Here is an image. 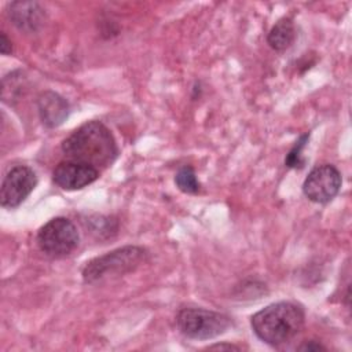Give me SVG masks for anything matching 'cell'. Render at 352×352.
Listing matches in <instances>:
<instances>
[{
	"mask_svg": "<svg viewBox=\"0 0 352 352\" xmlns=\"http://www.w3.org/2000/svg\"><path fill=\"white\" fill-rule=\"evenodd\" d=\"M62 151L67 160L98 170L110 166L118 155L114 136L100 121H88L78 126L62 142Z\"/></svg>",
	"mask_w": 352,
	"mask_h": 352,
	"instance_id": "cell-1",
	"label": "cell"
},
{
	"mask_svg": "<svg viewBox=\"0 0 352 352\" xmlns=\"http://www.w3.org/2000/svg\"><path fill=\"white\" fill-rule=\"evenodd\" d=\"M304 309L290 301L267 305L250 319L253 333L265 344L278 346L294 338L304 326Z\"/></svg>",
	"mask_w": 352,
	"mask_h": 352,
	"instance_id": "cell-2",
	"label": "cell"
},
{
	"mask_svg": "<svg viewBox=\"0 0 352 352\" xmlns=\"http://www.w3.org/2000/svg\"><path fill=\"white\" fill-rule=\"evenodd\" d=\"M147 250L142 246H124L88 261L82 268V280L96 283L103 279L124 275L136 270L147 258Z\"/></svg>",
	"mask_w": 352,
	"mask_h": 352,
	"instance_id": "cell-3",
	"label": "cell"
},
{
	"mask_svg": "<svg viewBox=\"0 0 352 352\" xmlns=\"http://www.w3.org/2000/svg\"><path fill=\"white\" fill-rule=\"evenodd\" d=\"M180 333L192 340H209L226 333L231 319L220 312L204 308H183L176 316Z\"/></svg>",
	"mask_w": 352,
	"mask_h": 352,
	"instance_id": "cell-4",
	"label": "cell"
},
{
	"mask_svg": "<svg viewBox=\"0 0 352 352\" xmlns=\"http://www.w3.org/2000/svg\"><path fill=\"white\" fill-rule=\"evenodd\" d=\"M80 242L77 227L66 217H54L37 232L38 249L48 257L69 256Z\"/></svg>",
	"mask_w": 352,
	"mask_h": 352,
	"instance_id": "cell-5",
	"label": "cell"
},
{
	"mask_svg": "<svg viewBox=\"0 0 352 352\" xmlns=\"http://www.w3.org/2000/svg\"><path fill=\"white\" fill-rule=\"evenodd\" d=\"M342 177L340 170L330 164L315 166L302 183L304 195L315 204H329L340 191Z\"/></svg>",
	"mask_w": 352,
	"mask_h": 352,
	"instance_id": "cell-6",
	"label": "cell"
},
{
	"mask_svg": "<svg viewBox=\"0 0 352 352\" xmlns=\"http://www.w3.org/2000/svg\"><path fill=\"white\" fill-rule=\"evenodd\" d=\"M37 176L34 170L26 165H16L11 168L1 183L0 204L3 208L14 209L19 206L34 190Z\"/></svg>",
	"mask_w": 352,
	"mask_h": 352,
	"instance_id": "cell-7",
	"label": "cell"
},
{
	"mask_svg": "<svg viewBox=\"0 0 352 352\" xmlns=\"http://www.w3.org/2000/svg\"><path fill=\"white\" fill-rule=\"evenodd\" d=\"M99 177V170L81 164L76 161H60L54 172H52V180L54 183L67 191H74V190H81L91 183H94Z\"/></svg>",
	"mask_w": 352,
	"mask_h": 352,
	"instance_id": "cell-8",
	"label": "cell"
},
{
	"mask_svg": "<svg viewBox=\"0 0 352 352\" xmlns=\"http://www.w3.org/2000/svg\"><path fill=\"white\" fill-rule=\"evenodd\" d=\"M36 103L40 120L47 128H56L69 117V102L54 91L41 92Z\"/></svg>",
	"mask_w": 352,
	"mask_h": 352,
	"instance_id": "cell-9",
	"label": "cell"
},
{
	"mask_svg": "<svg viewBox=\"0 0 352 352\" xmlns=\"http://www.w3.org/2000/svg\"><path fill=\"white\" fill-rule=\"evenodd\" d=\"M8 18L22 32H36L44 22V11L36 1H14L8 4Z\"/></svg>",
	"mask_w": 352,
	"mask_h": 352,
	"instance_id": "cell-10",
	"label": "cell"
},
{
	"mask_svg": "<svg viewBox=\"0 0 352 352\" xmlns=\"http://www.w3.org/2000/svg\"><path fill=\"white\" fill-rule=\"evenodd\" d=\"M296 38V30H294V23L292 18L283 16L280 18L268 32L267 34V41L270 47L275 51H286L290 48Z\"/></svg>",
	"mask_w": 352,
	"mask_h": 352,
	"instance_id": "cell-11",
	"label": "cell"
},
{
	"mask_svg": "<svg viewBox=\"0 0 352 352\" xmlns=\"http://www.w3.org/2000/svg\"><path fill=\"white\" fill-rule=\"evenodd\" d=\"M175 184L180 191L186 194H197L201 187L195 170L190 165H184L177 170V173L175 175Z\"/></svg>",
	"mask_w": 352,
	"mask_h": 352,
	"instance_id": "cell-12",
	"label": "cell"
},
{
	"mask_svg": "<svg viewBox=\"0 0 352 352\" xmlns=\"http://www.w3.org/2000/svg\"><path fill=\"white\" fill-rule=\"evenodd\" d=\"M309 139V133H304L300 136L298 140H296L294 146L290 148L285 158V165L292 169H301L305 165V160L302 158V148L305 147L307 142Z\"/></svg>",
	"mask_w": 352,
	"mask_h": 352,
	"instance_id": "cell-13",
	"label": "cell"
},
{
	"mask_svg": "<svg viewBox=\"0 0 352 352\" xmlns=\"http://www.w3.org/2000/svg\"><path fill=\"white\" fill-rule=\"evenodd\" d=\"M0 51L3 55H8L12 51L11 41L8 40V37L4 32H1V34H0Z\"/></svg>",
	"mask_w": 352,
	"mask_h": 352,
	"instance_id": "cell-14",
	"label": "cell"
},
{
	"mask_svg": "<svg viewBox=\"0 0 352 352\" xmlns=\"http://www.w3.org/2000/svg\"><path fill=\"white\" fill-rule=\"evenodd\" d=\"M297 349L300 351H326V346H323L322 344L316 342V341H308L301 344Z\"/></svg>",
	"mask_w": 352,
	"mask_h": 352,
	"instance_id": "cell-15",
	"label": "cell"
},
{
	"mask_svg": "<svg viewBox=\"0 0 352 352\" xmlns=\"http://www.w3.org/2000/svg\"><path fill=\"white\" fill-rule=\"evenodd\" d=\"M208 349H228V351H231V349H234V351H239L241 348L238 346V345H234V344H214V345H210V346H208Z\"/></svg>",
	"mask_w": 352,
	"mask_h": 352,
	"instance_id": "cell-16",
	"label": "cell"
}]
</instances>
